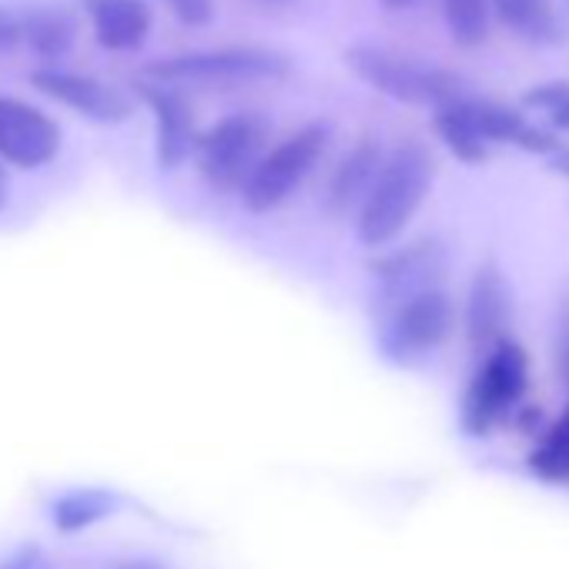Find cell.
I'll list each match as a JSON object with an SVG mask.
<instances>
[{"label":"cell","mask_w":569,"mask_h":569,"mask_svg":"<svg viewBox=\"0 0 569 569\" xmlns=\"http://www.w3.org/2000/svg\"><path fill=\"white\" fill-rule=\"evenodd\" d=\"M379 274V296L382 306L392 309L419 292L439 289V278H442V248L432 238L412 241L406 248H396L392 254H386L376 264Z\"/></svg>","instance_id":"8fae6325"},{"label":"cell","mask_w":569,"mask_h":569,"mask_svg":"<svg viewBox=\"0 0 569 569\" xmlns=\"http://www.w3.org/2000/svg\"><path fill=\"white\" fill-rule=\"evenodd\" d=\"M499 21L532 44H559L566 38L552 0H492Z\"/></svg>","instance_id":"e0dca14e"},{"label":"cell","mask_w":569,"mask_h":569,"mask_svg":"<svg viewBox=\"0 0 569 569\" xmlns=\"http://www.w3.org/2000/svg\"><path fill=\"white\" fill-rule=\"evenodd\" d=\"M264 138H268V124L261 114L241 111L221 118L194 141L201 178L221 194L241 191V184L248 181V174L264 154Z\"/></svg>","instance_id":"8992f818"},{"label":"cell","mask_w":569,"mask_h":569,"mask_svg":"<svg viewBox=\"0 0 569 569\" xmlns=\"http://www.w3.org/2000/svg\"><path fill=\"white\" fill-rule=\"evenodd\" d=\"M566 4H569V0H566Z\"/></svg>","instance_id":"f546056e"},{"label":"cell","mask_w":569,"mask_h":569,"mask_svg":"<svg viewBox=\"0 0 569 569\" xmlns=\"http://www.w3.org/2000/svg\"><path fill=\"white\" fill-rule=\"evenodd\" d=\"M38 546H24V549H18L11 559H4L0 562V569H38Z\"/></svg>","instance_id":"d4e9b609"},{"label":"cell","mask_w":569,"mask_h":569,"mask_svg":"<svg viewBox=\"0 0 569 569\" xmlns=\"http://www.w3.org/2000/svg\"><path fill=\"white\" fill-rule=\"evenodd\" d=\"M382 4L389 8V11H402V8H409L412 0H382Z\"/></svg>","instance_id":"f1b7e54d"},{"label":"cell","mask_w":569,"mask_h":569,"mask_svg":"<svg viewBox=\"0 0 569 569\" xmlns=\"http://www.w3.org/2000/svg\"><path fill=\"white\" fill-rule=\"evenodd\" d=\"M529 466L542 479H569V409L549 426V432L542 436Z\"/></svg>","instance_id":"d6986e66"},{"label":"cell","mask_w":569,"mask_h":569,"mask_svg":"<svg viewBox=\"0 0 569 569\" xmlns=\"http://www.w3.org/2000/svg\"><path fill=\"white\" fill-rule=\"evenodd\" d=\"M18 44H21V24L8 8H0V54L14 51Z\"/></svg>","instance_id":"cb8c5ba5"},{"label":"cell","mask_w":569,"mask_h":569,"mask_svg":"<svg viewBox=\"0 0 569 569\" xmlns=\"http://www.w3.org/2000/svg\"><path fill=\"white\" fill-rule=\"evenodd\" d=\"M552 352H556V369L562 379V389L569 392V289L559 299L556 309V339H552Z\"/></svg>","instance_id":"44dd1931"},{"label":"cell","mask_w":569,"mask_h":569,"mask_svg":"<svg viewBox=\"0 0 569 569\" xmlns=\"http://www.w3.org/2000/svg\"><path fill=\"white\" fill-rule=\"evenodd\" d=\"M432 128H436V134L442 138V144H446L459 161H466V164H479V161H486L489 144H486V138L479 134L476 121H472L469 94H462L459 101H449V104L436 108Z\"/></svg>","instance_id":"2e32d148"},{"label":"cell","mask_w":569,"mask_h":569,"mask_svg":"<svg viewBox=\"0 0 569 569\" xmlns=\"http://www.w3.org/2000/svg\"><path fill=\"white\" fill-rule=\"evenodd\" d=\"M8 204V174H4V168H0V208Z\"/></svg>","instance_id":"4316f807"},{"label":"cell","mask_w":569,"mask_h":569,"mask_svg":"<svg viewBox=\"0 0 569 569\" xmlns=\"http://www.w3.org/2000/svg\"><path fill=\"white\" fill-rule=\"evenodd\" d=\"M108 512H111V496L101 489H88V492H74V496L61 499L54 506V522L61 529H81V526H91L94 519L108 516Z\"/></svg>","instance_id":"ffe728a7"},{"label":"cell","mask_w":569,"mask_h":569,"mask_svg":"<svg viewBox=\"0 0 569 569\" xmlns=\"http://www.w3.org/2000/svg\"><path fill=\"white\" fill-rule=\"evenodd\" d=\"M549 168L569 178V148H559V151H552V154H549Z\"/></svg>","instance_id":"484cf974"},{"label":"cell","mask_w":569,"mask_h":569,"mask_svg":"<svg viewBox=\"0 0 569 569\" xmlns=\"http://www.w3.org/2000/svg\"><path fill=\"white\" fill-rule=\"evenodd\" d=\"M18 24L21 41L44 61L64 58L78 41V14L64 4H38L24 18H18Z\"/></svg>","instance_id":"9a60e30c"},{"label":"cell","mask_w":569,"mask_h":569,"mask_svg":"<svg viewBox=\"0 0 569 569\" xmlns=\"http://www.w3.org/2000/svg\"><path fill=\"white\" fill-rule=\"evenodd\" d=\"M171 11L178 14L181 24H191V28H201L214 18V4L211 0H168Z\"/></svg>","instance_id":"603a6c76"},{"label":"cell","mask_w":569,"mask_h":569,"mask_svg":"<svg viewBox=\"0 0 569 569\" xmlns=\"http://www.w3.org/2000/svg\"><path fill=\"white\" fill-rule=\"evenodd\" d=\"M529 386V356L519 342L502 339L489 352L462 396V426L469 436H489L522 399Z\"/></svg>","instance_id":"277c9868"},{"label":"cell","mask_w":569,"mask_h":569,"mask_svg":"<svg viewBox=\"0 0 569 569\" xmlns=\"http://www.w3.org/2000/svg\"><path fill=\"white\" fill-rule=\"evenodd\" d=\"M492 0H442L446 28L459 48H479L489 38Z\"/></svg>","instance_id":"ac0fdd59"},{"label":"cell","mask_w":569,"mask_h":569,"mask_svg":"<svg viewBox=\"0 0 569 569\" xmlns=\"http://www.w3.org/2000/svg\"><path fill=\"white\" fill-rule=\"evenodd\" d=\"M522 104L526 108H536V111H546V114H556L562 104H569V81L539 84L529 94H522Z\"/></svg>","instance_id":"7402d4cb"},{"label":"cell","mask_w":569,"mask_h":569,"mask_svg":"<svg viewBox=\"0 0 569 569\" xmlns=\"http://www.w3.org/2000/svg\"><path fill=\"white\" fill-rule=\"evenodd\" d=\"M148 78L161 84H201V88H228V84H254L271 81L289 71V58L268 48H218L161 58L144 68Z\"/></svg>","instance_id":"5b68a950"},{"label":"cell","mask_w":569,"mask_h":569,"mask_svg":"<svg viewBox=\"0 0 569 569\" xmlns=\"http://www.w3.org/2000/svg\"><path fill=\"white\" fill-rule=\"evenodd\" d=\"M379 168H382V144L376 138H362L332 174V184H329V194H326L329 211L332 214H349L352 208H362Z\"/></svg>","instance_id":"5bb4252c"},{"label":"cell","mask_w":569,"mask_h":569,"mask_svg":"<svg viewBox=\"0 0 569 569\" xmlns=\"http://www.w3.org/2000/svg\"><path fill=\"white\" fill-rule=\"evenodd\" d=\"M346 61L366 84H372L376 91H382L402 104L442 108V104L459 101L466 94L462 81L452 71L429 64V61H419V58H402V54L362 44V48H352L346 54Z\"/></svg>","instance_id":"3957f363"},{"label":"cell","mask_w":569,"mask_h":569,"mask_svg":"<svg viewBox=\"0 0 569 569\" xmlns=\"http://www.w3.org/2000/svg\"><path fill=\"white\" fill-rule=\"evenodd\" d=\"M512 322V292L502 268L496 261H482L469 281V299H466V336L469 346L479 352H489L496 342L509 339Z\"/></svg>","instance_id":"9c48e42d"},{"label":"cell","mask_w":569,"mask_h":569,"mask_svg":"<svg viewBox=\"0 0 569 569\" xmlns=\"http://www.w3.org/2000/svg\"><path fill=\"white\" fill-rule=\"evenodd\" d=\"M329 141H332V124L312 121L302 131L289 134L281 144H274L271 151H264L238 191L244 208L254 214H264V211H274L281 201H289L296 188L316 171Z\"/></svg>","instance_id":"7a4b0ae2"},{"label":"cell","mask_w":569,"mask_h":569,"mask_svg":"<svg viewBox=\"0 0 569 569\" xmlns=\"http://www.w3.org/2000/svg\"><path fill=\"white\" fill-rule=\"evenodd\" d=\"M61 151V128L34 104L0 94V158L14 168H44Z\"/></svg>","instance_id":"ba28073f"},{"label":"cell","mask_w":569,"mask_h":569,"mask_svg":"<svg viewBox=\"0 0 569 569\" xmlns=\"http://www.w3.org/2000/svg\"><path fill=\"white\" fill-rule=\"evenodd\" d=\"M91 31L108 51H134L151 31V8L144 0H81Z\"/></svg>","instance_id":"4fadbf2b"},{"label":"cell","mask_w":569,"mask_h":569,"mask_svg":"<svg viewBox=\"0 0 569 569\" xmlns=\"http://www.w3.org/2000/svg\"><path fill=\"white\" fill-rule=\"evenodd\" d=\"M31 84L38 91H44L48 98H54V101L68 104L71 111H78L91 121H101V124H121L134 111L131 101L118 88H111L98 78H88V74L64 71V68H41V71H34Z\"/></svg>","instance_id":"30bf717a"},{"label":"cell","mask_w":569,"mask_h":569,"mask_svg":"<svg viewBox=\"0 0 569 569\" xmlns=\"http://www.w3.org/2000/svg\"><path fill=\"white\" fill-rule=\"evenodd\" d=\"M432 181H436L432 151L419 141L399 144L382 161V168L359 208V218H356L359 241L369 248L392 244L409 228L416 211L422 208L426 194L432 191Z\"/></svg>","instance_id":"6da1fadb"},{"label":"cell","mask_w":569,"mask_h":569,"mask_svg":"<svg viewBox=\"0 0 569 569\" xmlns=\"http://www.w3.org/2000/svg\"><path fill=\"white\" fill-rule=\"evenodd\" d=\"M138 94L144 98V104L151 108L154 114V128H158V164L161 168H178L191 151H194V114L188 108V101L164 88V84H151V81H141L138 84Z\"/></svg>","instance_id":"7c38bea8"},{"label":"cell","mask_w":569,"mask_h":569,"mask_svg":"<svg viewBox=\"0 0 569 569\" xmlns=\"http://www.w3.org/2000/svg\"><path fill=\"white\" fill-rule=\"evenodd\" d=\"M452 326H456V306H452L449 292L429 289V292H419V296L386 309L382 349L396 362L412 366V362L432 356L436 349H442L446 339L452 336Z\"/></svg>","instance_id":"52a82bcc"},{"label":"cell","mask_w":569,"mask_h":569,"mask_svg":"<svg viewBox=\"0 0 569 569\" xmlns=\"http://www.w3.org/2000/svg\"><path fill=\"white\" fill-rule=\"evenodd\" d=\"M261 8H289V4H296V0H258Z\"/></svg>","instance_id":"83f0119b"}]
</instances>
